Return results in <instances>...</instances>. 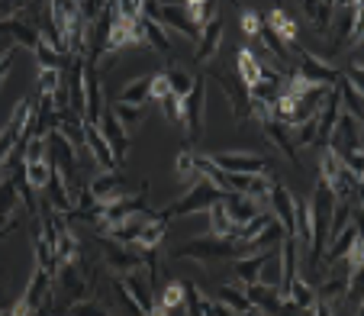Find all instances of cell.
I'll list each match as a JSON object with an SVG mask.
<instances>
[{
	"instance_id": "1",
	"label": "cell",
	"mask_w": 364,
	"mask_h": 316,
	"mask_svg": "<svg viewBox=\"0 0 364 316\" xmlns=\"http://www.w3.org/2000/svg\"><path fill=\"white\" fill-rule=\"evenodd\" d=\"M245 255V242L235 239V236H210V239H191L187 246H181L174 252V258H191L200 265H210V261H229V258H242Z\"/></svg>"
},
{
	"instance_id": "2",
	"label": "cell",
	"mask_w": 364,
	"mask_h": 316,
	"mask_svg": "<svg viewBox=\"0 0 364 316\" xmlns=\"http://www.w3.org/2000/svg\"><path fill=\"white\" fill-rule=\"evenodd\" d=\"M223 200H226V191H220L216 184H210L206 178H197L191 187H187L184 197L174 200V204H168L165 210H159V216H165V220L171 223L174 216L200 214V210H210L213 204H223Z\"/></svg>"
},
{
	"instance_id": "3",
	"label": "cell",
	"mask_w": 364,
	"mask_h": 316,
	"mask_svg": "<svg viewBox=\"0 0 364 316\" xmlns=\"http://www.w3.org/2000/svg\"><path fill=\"white\" fill-rule=\"evenodd\" d=\"M319 181L329 187L336 200H345V204H358L361 200V178L355 172H348L342 165V158L332 155L329 149H326L323 165H319Z\"/></svg>"
},
{
	"instance_id": "4",
	"label": "cell",
	"mask_w": 364,
	"mask_h": 316,
	"mask_svg": "<svg viewBox=\"0 0 364 316\" xmlns=\"http://www.w3.org/2000/svg\"><path fill=\"white\" fill-rule=\"evenodd\" d=\"M332 210H336V197H332V191L319 181L313 197H309V220H313V242H309V248H313V261H316V265L323 261L326 242H329Z\"/></svg>"
},
{
	"instance_id": "5",
	"label": "cell",
	"mask_w": 364,
	"mask_h": 316,
	"mask_svg": "<svg viewBox=\"0 0 364 316\" xmlns=\"http://www.w3.org/2000/svg\"><path fill=\"white\" fill-rule=\"evenodd\" d=\"M210 162L226 174H262V178H274L271 162L264 155H258V152H216V155H210Z\"/></svg>"
},
{
	"instance_id": "6",
	"label": "cell",
	"mask_w": 364,
	"mask_h": 316,
	"mask_svg": "<svg viewBox=\"0 0 364 316\" xmlns=\"http://www.w3.org/2000/svg\"><path fill=\"white\" fill-rule=\"evenodd\" d=\"M326 149H329L332 155H338L342 162L345 158H351V155H364L361 152V120L348 117V113H338L336 130H332Z\"/></svg>"
},
{
	"instance_id": "7",
	"label": "cell",
	"mask_w": 364,
	"mask_h": 316,
	"mask_svg": "<svg viewBox=\"0 0 364 316\" xmlns=\"http://www.w3.org/2000/svg\"><path fill=\"white\" fill-rule=\"evenodd\" d=\"M100 255H103V265L117 278L132 275V271L142 268V252L136 246H123V242L110 239V236H100Z\"/></svg>"
},
{
	"instance_id": "8",
	"label": "cell",
	"mask_w": 364,
	"mask_h": 316,
	"mask_svg": "<svg viewBox=\"0 0 364 316\" xmlns=\"http://www.w3.org/2000/svg\"><path fill=\"white\" fill-rule=\"evenodd\" d=\"M296 52H300V68H296V75H300L306 84L332 90L338 81H342V71H338L336 65H329L326 58L313 56V52H303V48H296Z\"/></svg>"
},
{
	"instance_id": "9",
	"label": "cell",
	"mask_w": 364,
	"mask_h": 316,
	"mask_svg": "<svg viewBox=\"0 0 364 316\" xmlns=\"http://www.w3.org/2000/svg\"><path fill=\"white\" fill-rule=\"evenodd\" d=\"M36 110V103L29 100H20L14 107V117H10V123L4 126V132H0V168H4V162H7L10 155H14V149L20 145V139H23V126H26V120H29V113Z\"/></svg>"
},
{
	"instance_id": "10",
	"label": "cell",
	"mask_w": 364,
	"mask_h": 316,
	"mask_svg": "<svg viewBox=\"0 0 364 316\" xmlns=\"http://www.w3.org/2000/svg\"><path fill=\"white\" fill-rule=\"evenodd\" d=\"M203 88H206V71L193 78L191 94L181 100V113H184V130H187V139H191V142H197V139H200V117H203Z\"/></svg>"
},
{
	"instance_id": "11",
	"label": "cell",
	"mask_w": 364,
	"mask_h": 316,
	"mask_svg": "<svg viewBox=\"0 0 364 316\" xmlns=\"http://www.w3.org/2000/svg\"><path fill=\"white\" fill-rule=\"evenodd\" d=\"M103 120V84L97 65H84V123L100 126Z\"/></svg>"
},
{
	"instance_id": "12",
	"label": "cell",
	"mask_w": 364,
	"mask_h": 316,
	"mask_svg": "<svg viewBox=\"0 0 364 316\" xmlns=\"http://www.w3.org/2000/svg\"><path fill=\"white\" fill-rule=\"evenodd\" d=\"M87 191H90V197H94V204H113V200L129 194V184H126V178L119 172H100L87 184Z\"/></svg>"
},
{
	"instance_id": "13",
	"label": "cell",
	"mask_w": 364,
	"mask_h": 316,
	"mask_svg": "<svg viewBox=\"0 0 364 316\" xmlns=\"http://www.w3.org/2000/svg\"><path fill=\"white\" fill-rule=\"evenodd\" d=\"M100 136L107 139V145H110V152H113V158H117V168L126 162V155H129V132L123 130V126L117 123V117H113L110 110L103 113V120H100Z\"/></svg>"
},
{
	"instance_id": "14",
	"label": "cell",
	"mask_w": 364,
	"mask_h": 316,
	"mask_svg": "<svg viewBox=\"0 0 364 316\" xmlns=\"http://www.w3.org/2000/svg\"><path fill=\"white\" fill-rule=\"evenodd\" d=\"M119 281H123L126 294H129L132 300L139 303V310H142L145 316H151V310H155V297H151V281H149V271H145V265L139 271H132V275H123Z\"/></svg>"
},
{
	"instance_id": "15",
	"label": "cell",
	"mask_w": 364,
	"mask_h": 316,
	"mask_svg": "<svg viewBox=\"0 0 364 316\" xmlns=\"http://www.w3.org/2000/svg\"><path fill=\"white\" fill-rule=\"evenodd\" d=\"M281 252V248H268V252H255V255H242V258H235L232 265V275L239 278L242 284H255V281H262V271L264 265H268L274 255Z\"/></svg>"
},
{
	"instance_id": "16",
	"label": "cell",
	"mask_w": 364,
	"mask_h": 316,
	"mask_svg": "<svg viewBox=\"0 0 364 316\" xmlns=\"http://www.w3.org/2000/svg\"><path fill=\"white\" fill-rule=\"evenodd\" d=\"M151 216H155L151 210H139V214H132V216H126V220H119L117 226H110L107 233H100V236H110V239L123 242V246H136L139 233H142V229L151 223Z\"/></svg>"
},
{
	"instance_id": "17",
	"label": "cell",
	"mask_w": 364,
	"mask_h": 316,
	"mask_svg": "<svg viewBox=\"0 0 364 316\" xmlns=\"http://www.w3.org/2000/svg\"><path fill=\"white\" fill-rule=\"evenodd\" d=\"M159 23L168 29V33H181V36H187V39H193L197 42L200 39V29L191 23V16L184 14V7H174V4H159Z\"/></svg>"
},
{
	"instance_id": "18",
	"label": "cell",
	"mask_w": 364,
	"mask_h": 316,
	"mask_svg": "<svg viewBox=\"0 0 364 316\" xmlns=\"http://www.w3.org/2000/svg\"><path fill=\"white\" fill-rule=\"evenodd\" d=\"M84 145H87V152L94 155V162L100 165V172H119L117 168V158H113L110 145H107V139L100 136V130L90 123H84Z\"/></svg>"
},
{
	"instance_id": "19",
	"label": "cell",
	"mask_w": 364,
	"mask_h": 316,
	"mask_svg": "<svg viewBox=\"0 0 364 316\" xmlns=\"http://www.w3.org/2000/svg\"><path fill=\"white\" fill-rule=\"evenodd\" d=\"M223 210H226V216L232 220V226L239 229L242 223H248L252 216H258L264 210L258 200L252 197H242V194H226V200H223Z\"/></svg>"
},
{
	"instance_id": "20",
	"label": "cell",
	"mask_w": 364,
	"mask_h": 316,
	"mask_svg": "<svg viewBox=\"0 0 364 316\" xmlns=\"http://www.w3.org/2000/svg\"><path fill=\"white\" fill-rule=\"evenodd\" d=\"M220 39H223V23H220V16H216L213 23H206V26L200 29L197 52H193V58H197V65H206V62H210V58L216 56V48H220Z\"/></svg>"
},
{
	"instance_id": "21",
	"label": "cell",
	"mask_w": 364,
	"mask_h": 316,
	"mask_svg": "<svg viewBox=\"0 0 364 316\" xmlns=\"http://www.w3.org/2000/svg\"><path fill=\"white\" fill-rule=\"evenodd\" d=\"M210 75H213V81H220V88H223V94L229 97V103H232V113H235V120H245L248 117V90L242 88V84H232L229 81L226 75H223V71H210Z\"/></svg>"
},
{
	"instance_id": "22",
	"label": "cell",
	"mask_w": 364,
	"mask_h": 316,
	"mask_svg": "<svg viewBox=\"0 0 364 316\" xmlns=\"http://www.w3.org/2000/svg\"><path fill=\"white\" fill-rule=\"evenodd\" d=\"M264 26H271L277 36H281V42L287 48H300L296 46V23H294V16L287 14V10H281V7H274L268 16H264Z\"/></svg>"
},
{
	"instance_id": "23",
	"label": "cell",
	"mask_w": 364,
	"mask_h": 316,
	"mask_svg": "<svg viewBox=\"0 0 364 316\" xmlns=\"http://www.w3.org/2000/svg\"><path fill=\"white\" fill-rule=\"evenodd\" d=\"M358 236H361V226H358V216H355V220H351L348 226H345L342 233L336 236V239H332L329 252H323V261H332V265H336V261H342L345 255H348V248L355 246Z\"/></svg>"
},
{
	"instance_id": "24",
	"label": "cell",
	"mask_w": 364,
	"mask_h": 316,
	"mask_svg": "<svg viewBox=\"0 0 364 316\" xmlns=\"http://www.w3.org/2000/svg\"><path fill=\"white\" fill-rule=\"evenodd\" d=\"M48 294H52V278H48V271L36 268V271H33V278H29V288H26V294H23V300H26L29 307H33L36 313H39L42 303L48 300Z\"/></svg>"
},
{
	"instance_id": "25",
	"label": "cell",
	"mask_w": 364,
	"mask_h": 316,
	"mask_svg": "<svg viewBox=\"0 0 364 316\" xmlns=\"http://www.w3.org/2000/svg\"><path fill=\"white\" fill-rule=\"evenodd\" d=\"M117 103H129V107H149L151 103V75H142L136 81H129L123 90H119Z\"/></svg>"
},
{
	"instance_id": "26",
	"label": "cell",
	"mask_w": 364,
	"mask_h": 316,
	"mask_svg": "<svg viewBox=\"0 0 364 316\" xmlns=\"http://www.w3.org/2000/svg\"><path fill=\"white\" fill-rule=\"evenodd\" d=\"M303 14H306L309 26L316 29V36H329V26H332V16H336V4H303Z\"/></svg>"
},
{
	"instance_id": "27",
	"label": "cell",
	"mask_w": 364,
	"mask_h": 316,
	"mask_svg": "<svg viewBox=\"0 0 364 316\" xmlns=\"http://www.w3.org/2000/svg\"><path fill=\"white\" fill-rule=\"evenodd\" d=\"M139 29H142V42H145V46H151L155 52H161V56H168V52H171V36H168V29L161 26V23L139 20Z\"/></svg>"
},
{
	"instance_id": "28",
	"label": "cell",
	"mask_w": 364,
	"mask_h": 316,
	"mask_svg": "<svg viewBox=\"0 0 364 316\" xmlns=\"http://www.w3.org/2000/svg\"><path fill=\"white\" fill-rule=\"evenodd\" d=\"M262 130H264V136H268L271 142H274L277 149L287 155V162H294V165H296V149H294V139H290V130H287V126L277 123V120H264Z\"/></svg>"
},
{
	"instance_id": "29",
	"label": "cell",
	"mask_w": 364,
	"mask_h": 316,
	"mask_svg": "<svg viewBox=\"0 0 364 316\" xmlns=\"http://www.w3.org/2000/svg\"><path fill=\"white\" fill-rule=\"evenodd\" d=\"M239 81H242V88L245 90L262 81V62H258V56H255L252 48H245V46L239 48Z\"/></svg>"
},
{
	"instance_id": "30",
	"label": "cell",
	"mask_w": 364,
	"mask_h": 316,
	"mask_svg": "<svg viewBox=\"0 0 364 316\" xmlns=\"http://www.w3.org/2000/svg\"><path fill=\"white\" fill-rule=\"evenodd\" d=\"M165 233H168V220L165 216H151V223L139 233V239H136V248H159L161 242H165Z\"/></svg>"
},
{
	"instance_id": "31",
	"label": "cell",
	"mask_w": 364,
	"mask_h": 316,
	"mask_svg": "<svg viewBox=\"0 0 364 316\" xmlns=\"http://www.w3.org/2000/svg\"><path fill=\"white\" fill-rule=\"evenodd\" d=\"M184 310L187 316H213V303L200 294V288L193 281H184Z\"/></svg>"
},
{
	"instance_id": "32",
	"label": "cell",
	"mask_w": 364,
	"mask_h": 316,
	"mask_svg": "<svg viewBox=\"0 0 364 316\" xmlns=\"http://www.w3.org/2000/svg\"><path fill=\"white\" fill-rule=\"evenodd\" d=\"M336 90H338V100H342V110L348 113V117H355V120H361V113H364V103H361V90L358 88H351L348 81H338L336 84Z\"/></svg>"
},
{
	"instance_id": "33",
	"label": "cell",
	"mask_w": 364,
	"mask_h": 316,
	"mask_svg": "<svg viewBox=\"0 0 364 316\" xmlns=\"http://www.w3.org/2000/svg\"><path fill=\"white\" fill-rule=\"evenodd\" d=\"M184 7V14L191 16V23L197 29H203L206 23H213L216 16H220V10H216V4H203V0H191V4H181Z\"/></svg>"
},
{
	"instance_id": "34",
	"label": "cell",
	"mask_w": 364,
	"mask_h": 316,
	"mask_svg": "<svg viewBox=\"0 0 364 316\" xmlns=\"http://www.w3.org/2000/svg\"><path fill=\"white\" fill-rule=\"evenodd\" d=\"M23 178H26L29 191H46L52 168H48V162H23Z\"/></svg>"
},
{
	"instance_id": "35",
	"label": "cell",
	"mask_w": 364,
	"mask_h": 316,
	"mask_svg": "<svg viewBox=\"0 0 364 316\" xmlns=\"http://www.w3.org/2000/svg\"><path fill=\"white\" fill-rule=\"evenodd\" d=\"M258 39H262V42H264V48H268L271 56H274V62L287 68V62H290V48L281 42V36H277L271 26H262V29H258Z\"/></svg>"
},
{
	"instance_id": "36",
	"label": "cell",
	"mask_w": 364,
	"mask_h": 316,
	"mask_svg": "<svg viewBox=\"0 0 364 316\" xmlns=\"http://www.w3.org/2000/svg\"><path fill=\"white\" fill-rule=\"evenodd\" d=\"M165 78H168V88H171V94L178 97V100H184V97L191 94V88H193V75H191V71L178 68V65H168Z\"/></svg>"
},
{
	"instance_id": "37",
	"label": "cell",
	"mask_w": 364,
	"mask_h": 316,
	"mask_svg": "<svg viewBox=\"0 0 364 316\" xmlns=\"http://www.w3.org/2000/svg\"><path fill=\"white\" fill-rule=\"evenodd\" d=\"M220 303L226 310H232L235 316H245L248 310H252V307H248V300H245V290L232 288V284H223V288H220Z\"/></svg>"
},
{
	"instance_id": "38",
	"label": "cell",
	"mask_w": 364,
	"mask_h": 316,
	"mask_svg": "<svg viewBox=\"0 0 364 316\" xmlns=\"http://www.w3.org/2000/svg\"><path fill=\"white\" fill-rule=\"evenodd\" d=\"M287 300H294L296 307H303V310H309L313 307V303H316V288H309L306 281H303V278H294V281H290V288H287Z\"/></svg>"
},
{
	"instance_id": "39",
	"label": "cell",
	"mask_w": 364,
	"mask_h": 316,
	"mask_svg": "<svg viewBox=\"0 0 364 316\" xmlns=\"http://www.w3.org/2000/svg\"><path fill=\"white\" fill-rule=\"evenodd\" d=\"M110 113L117 117V123L123 126L126 132H132V130H136V126L145 120V107H129V103H117Z\"/></svg>"
},
{
	"instance_id": "40",
	"label": "cell",
	"mask_w": 364,
	"mask_h": 316,
	"mask_svg": "<svg viewBox=\"0 0 364 316\" xmlns=\"http://www.w3.org/2000/svg\"><path fill=\"white\" fill-rule=\"evenodd\" d=\"M206 214H210V236H235V226H232V220L226 216L223 204H213Z\"/></svg>"
},
{
	"instance_id": "41",
	"label": "cell",
	"mask_w": 364,
	"mask_h": 316,
	"mask_svg": "<svg viewBox=\"0 0 364 316\" xmlns=\"http://www.w3.org/2000/svg\"><path fill=\"white\" fill-rule=\"evenodd\" d=\"M271 220H274V216H271L268 210H262V214H258V216H252V220H248V223H242V226L235 229V239H242V242H252L255 236L262 233V229L268 226Z\"/></svg>"
},
{
	"instance_id": "42",
	"label": "cell",
	"mask_w": 364,
	"mask_h": 316,
	"mask_svg": "<svg viewBox=\"0 0 364 316\" xmlns=\"http://www.w3.org/2000/svg\"><path fill=\"white\" fill-rule=\"evenodd\" d=\"M159 307H165L168 313H171V310H181V307H184V281H168L165 290H161Z\"/></svg>"
},
{
	"instance_id": "43",
	"label": "cell",
	"mask_w": 364,
	"mask_h": 316,
	"mask_svg": "<svg viewBox=\"0 0 364 316\" xmlns=\"http://www.w3.org/2000/svg\"><path fill=\"white\" fill-rule=\"evenodd\" d=\"M193 155H197V152H193V149L178 152V178H181V181H187V184H193V181L200 178V174H197V162H193Z\"/></svg>"
},
{
	"instance_id": "44",
	"label": "cell",
	"mask_w": 364,
	"mask_h": 316,
	"mask_svg": "<svg viewBox=\"0 0 364 316\" xmlns=\"http://www.w3.org/2000/svg\"><path fill=\"white\" fill-rule=\"evenodd\" d=\"M290 139H294V149H300V145H316V117L306 120L303 126H296V132Z\"/></svg>"
},
{
	"instance_id": "45",
	"label": "cell",
	"mask_w": 364,
	"mask_h": 316,
	"mask_svg": "<svg viewBox=\"0 0 364 316\" xmlns=\"http://www.w3.org/2000/svg\"><path fill=\"white\" fill-rule=\"evenodd\" d=\"M68 316H110V313H107V307H100L94 297H87V300L75 303V307L68 310Z\"/></svg>"
},
{
	"instance_id": "46",
	"label": "cell",
	"mask_w": 364,
	"mask_h": 316,
	"mask_svg": "<svg viewBox=\"0 0 364 316\" xmlns=\"http://www.w3.org/2000/svg\"><path fill=\"white\" fill-rule=\"evenodd\" d=\"M62 84V71H39V97H52Z\"/></svg>"
},
{
	"instance_id": "47",
	"label": "cell",
	"mask_w": 364,
	"mask_h": 316,
	"mask_svg": "<svg viewBox=\"0 0 364 316\" xmlns=\"http://www.w3.org/2000/svg\"><path fill=\"white\" fill-rule=\"evenodd\" d=\"M161 110H165V117H168V123H174V126H184V113H181V100L174 94H168L165 100H161Z\"/></svg>"
},
{
	"instance_id": "48",
	"label": "cell",
	"mask_w": 364,
	"mask_h": 316,
	"mask_svg": "<svg viewBox=\"0 0 364 316\" xmlns=\"http://www.w3.org/2000/svg\"><path fill=\"white\" fill-rule=\"evenodd\" d=\"M168 94H171V88H168L165 71H161V75H151V103H161Z\"/></svg>"
},
{
	"instance_id": "49",
	"label": "cell",
	"mask_w": 364,
	"mask_h": 316,
	"mask_svg": "<svg viewBox=\"0 0 364 316\" xmlns=\"http://www.w3.org/2000/svg\"><path fill=\"white\" fill-rule=\"evenodd\" d=\"M23 162H46V139H42V136L29 139V145H26V155H23Z\"/></svg>"
},
{
	"instance_id": "50",
	"label": "cell",
	"mask_w": 364,
	"mask_h": 316,
	"mask_svg": "<svg viewBox=\"0 0 364 316\" xmlns=\"http://www.w3.org/2000/svg\"><path fill=\"white\" fill-rule=\"evenodd\" d=\"M264 26V20L258 14H252V10H245V14H242V29H245L248 36H258V29Z\"/></svg>"
},
{
	"instance_id": "51",
	"label": "cell",
	"mask_w": 364,
	"mask_h": 316,
	"mask_svg": "<svg viewBox=\"0 0 364 316\" xmlns=\"http://www.w3.org/2000/svg\"><path fill=\"white\" fill-rule=\"evenodd\" d=\"M332 313H336V310H332L329 303H326V300H316V303H313V313H309V316H332Z\"/></svg>"
},
{
	"instance_id": "52",
	"label": "cell",
	"mask_w": 364,
	"mask_h": 316,
	"mask_svg": "<svg viewBox=\"0 0 364 316\" xmlns=\"http://www.w3.org/2000/svg\"><path fill=\"white\" fill-rule=\"evenodd\" d=\"M10 68H14V56H10V58H4V62H0V84L7 81V75H10Z\"/></svg>"
},
{
	"instance_id": "53",
	"label": "cell",
	"mask_w": 364,
	"mask_h": 316,
	"mask_svg": "<svg viewBox=\"0 0 364 316\" xmlns=\"http://www.w3.org/2000/svg\"><path fill=\"white\" fill-rule=\"evenodd\" d=\"M0 310H4V290H0Z\"/></svg>"
},
{
	"instance_id": "54",
	"label": "cell",
	"mask_w": 364,
	"mask_h": 316,
	"mask_svg": "<svg viewBox=\"0 0 364 316\" xmlns=\"http://www.w3.org/2000/svg\"><path fill=\"white\" fill-rule=\"evenodd\" d=\"M0 316H10V310H0Z\"/></svg>"
}]
</instances>
